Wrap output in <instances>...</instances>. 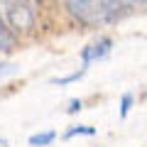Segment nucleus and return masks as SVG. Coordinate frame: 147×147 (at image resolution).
Returning a JSON list of instances; mask_svg holds the SVG:
<instances>
[{"instance_id":"obj_3","label":"nucleus","mask_w":147,"mask_h":147,"mask_svg":"<svg viewBox=\"0 0 147 147\" xmlns=\"http://www.w3.org/2000/svg\"><path fill=\"white\" fill-rule=\"evenodd\" d=\"M110 49H113V39H110V37H100L98 42L84 47V49H81V61H84V69H88L93 61H103V59L110 54Z\"/></svg>"},{"instance_id":"obj_10","label":"nucleus","mask_w":147,"mask_h":147,"mask_svg":"<svg viewBox=\"0 0 147 147\" xmlns=\"http://www.w3.org/2000/svg\"><path fill=\"white\" fill-rule=\"evenodd\" d=\"M7 74H15V66L12 64H0V79L7 76Z\"/></svg>"},{"instance_id":"obj_7","label":"nucleus","mask_w":147,"mask_h":147,"mask_svg":"<svg viewBox=\"0 0 147 147\" xmlns=\"http://www.w3.org/2000/svg\"><path fill=\"white\" fill-rule=\"evenodd\" d=\"M84 74H86V69L81 66V69H76L74 74H66V76H57V79H52V84H54V86H66V84H74V81H79Z\"/></svg>"},{"instance_id":"obj_2","label":"nucleus","mask_w":147,"mask_h":147,"mask_svg":"<svg viewBox=\"0 0 147 147\" xmlns=\"http://www.w3.org/2000/svg\"><path fill=\"white\" fill-rule=\"evenodd\" d=\"M5 17H7L12 30L27 32L34 27V5L32 3H7Z\"/></svg>"},{"instance_id":"obj_9","label":"nucleus","mask_w":147,"mask_h":147,"mask_svg":"<svg viewBox=\"0 0 147 147\" xmlns=\"http://www.w3.org/2000/svg\"><path fill=\"white\" fill-rule=\"evenodd\" d=\"M81 108H84V103L74 98V100H69V108H66V113H79Z\"/></svg>"},{"instance_id":"obj_6","label":"nucleus","mask_w":147,"mask_h":147,"mask_svg":"<svg viewBox=\"0 0 147 147\" xmlns=\"http://www.w3.org/2000/svg\"><path fill=\"white\" fill-rule=\"evenodd\" d=\"M76 135H96V127H91V125H71L66 132H64V140H71V137H76Z\"/></svg>"},{"instance_id":"obj_1","label":"nucleus","mask_w":147,"mask_h":147,"mask_svg":"<svg viewBox=\"0 0 147 147\" xmlns=\"http://www.w3.org/2000/svg\"><path fill=\"white\" fill-rule=\"evenodd\" d=\"M132 3H115V0H69L66 10L84 25H110V22L123 20L125 15H130Z\"/></svg>"},{"instance_id":"obj_5","label":"nucleus","mask_w":147,"mask_h":147,"mask_svg":"<svg viewBox=\"0 0 147 147\" xmlns=\"http://www.w3.org/2000/svg\"><path fill=\"white\" fill-rule=\"evenodd\" d=\"M12 44H15V37H12V32H10V27H7V22L0 17V52L12 49Z\"/></svg>"},{"instance_id":"obj_4","label":"nucleus","mask_w":147,"mask_h":147,"mask_svg":"<svg viewBox=\"0 0 147 147\" xmlns=\"http://www.w3.org/2000/svg\"><path fill=\"white\" fill-rule=\"evenodd\" d=\"M54 137H57V132L54 130H44V132H34V135H30V147H47L54 142Z\"/></svg>"},{"instance_id":"obj_8","label":"nucleus","mask_w":147,"mask_h":147,"mask_svg":"<svg viewBox=\"0 0 147 147\" xmlns=\"http://www.w3.org/2000/svg\"><path fill=\"white\" fill-rule=\"evenodd\" d=\"M130 108H132V93H123V98H120V118H127Z\"/></svg>"}]
</instances>
